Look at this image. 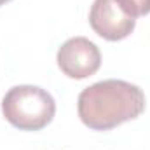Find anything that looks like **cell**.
<instances>
[{"instance_id": "2", "label": "cell", "mask_w": 150, "mask_h": 150, "mask_svg": "<svg viewBox=\"0 0 150 150\" xmlns=\"http://www.w3.org/2000/svg\"><path fill=\"white\" fill-rule=\"evenodd\" d=\"M2 113L21 131L44 129L56 113L54 98L37 86H14L2 100Z\"/></svg>"}, {"instance_id": "4", "label": "cell", "mask_w": 150, "mask_h": 150, "mask_svg": "<svg viewBox=\"0 0 150 150\" xmlns=\"http://www.w3.org/2000/svg\"><path fill=\"white\" fill-rule=\"evenodd\" d=\"M89 25L101 38L117 42L133 33L136 19L126 14L115 0H94L89 11Z\"/></svg>"}, {"instance_id": "3", "label": "cell", "mask_w": 150, "mask_h": 150, "mask_svg": "<svg viewBox=\"0 0 150 150\" xmlns=\"http://www.w3.org/2000/svg\"><path fill=\"white\" fill-rule=\"evenodd\" d=\"M58 67L70 79H87L101 67V52L94 42L86 37L68 38L58 51Z\"/></svg>"}, {"instance_id": "1", "label": "cell", "mask_w": 150, "mask_h": 150, "mask_svg": "<svg viewBox=\"0 0 150 150\" xmlns=\"http://www.w3.org/2000/svg\"><path fill=\"white\" fill-rule=\"evenodd\" d=\"M145 110L143 91L126 80L108 79L86 87L77 100L80 120L94 131H110Z\"/></svg>"}, {"instance_id": "5", "label": "cell", "mask_w": 150, "mask_h": 150, "mask_svg": "<svg viewBox=\"0 0 150 150\" xmlns=\"http://www.w3.org/2000/svg\"><path fill=\"white\" fill-rule=\"evenodd\" d=\"M115 2L131 18L145 16L150 12V0H115Z\"/></svg>"}, {"instance_id": "6", "label": "cell", "mask_w": 150, "mask_h": 150, "mask_svg": "<svg viewBox=\"0 0 150 150\" xmlns=\"http://www.w3.org/2000/svg\"><path fill=\"white\" fill-rule=\"evenodd\" d=\"M7 2H11V0H0V5H4V4H7Z\"/></svg>"}]
</instances>
